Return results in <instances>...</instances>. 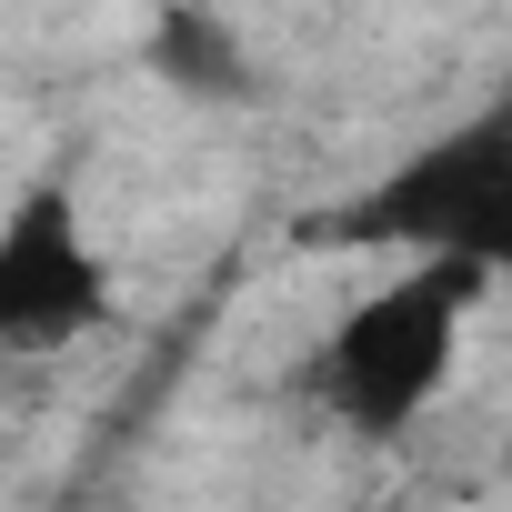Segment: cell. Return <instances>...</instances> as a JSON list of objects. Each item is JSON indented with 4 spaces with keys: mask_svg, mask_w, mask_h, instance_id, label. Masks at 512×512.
Listing matches in <instances>:
<instances>
[{
    "mask_svg": "<svg viewBox=\"0 0 512 512\" xmlns=\"http://www.w3.org/2000/svg\"><path fill=\"white\" fill-rule=\"evenodd\" d=\"M482 282H492V262H412L402 282H382L322 342V402L372 442L422 422V402L442 392V372L462 352V312L482 302Z\"/></svg>",
    "mask_w": 512,
    "mask_h": 512,
    "instance_id": "6da1fadb",
    "label": "cell"
},
{
    "mask_svg": "<svg viewBox=\"0 0 512 512\" xmlns=\"http://www.w3.org/2000/svg\"><path fill=\"white\" fill-rule=\"evenodd\" d=\"M111 322V262L71 201V181H31L0 211V352L51 362Z\"/></svg>",
    "mask_w": 512,
    "mask_h": 512,
    "instance_id": "7a4b0ae2",
    "label": "cell"
},
{
    "mask_svg": "<svg viewBox=\"0 0 512 512\" xmlns=\"http://www.w3.org/2000/svg\"><path fill=\"white\" fill-rule=\"evenodd\" d=\"M502 201H512V131L482 121L422 161L392 171V191L362 211L382 241L422 251V262H492L502 251Z\"/></svg>",
    "mask_w": 512,
    "mask_h": 512,
    "instance_id": "3957f363",
    "label": "cell"
},
{
    "mask_svg": "<svg viewBox=\"0 0 512 512\" xmlns=\"http://www.w3.org/2000/svg\"><path fill=\"white\" fill-rule=\"evenodd\" d=\"M151 71L191 101H251V51L221 11H161L151 21Z\"/></svg>",
    "mask_w": 512,
    "mask_h": 512,
    "instance_id": "277c9868",
    "label": "cell"
}]
</instances>
